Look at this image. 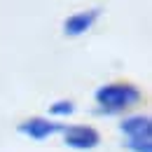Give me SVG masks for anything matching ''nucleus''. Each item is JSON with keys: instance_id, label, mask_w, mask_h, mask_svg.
Masks as SVG:
<instances>
[{"instance_id": "1", "label": "nucleus", "mask_w": 152, "mask_h": 152, "mask_svg": "<svg viewBox=\"0 0 152 152\" xmlns=\"http://www.w3.org/2000/svg\"><path fill=\"white\" fill-rule=\"evenodd\" d=\"M143 89L129 80L105 82L94 89V115L96 117H122L133 113L143 103Z\"/></svg>"}, {"instance_id": "2", "label": "nucleus", "mask_w": 152, "mask_h": 152, "mask_svg": "<svg viewBox=\"0 0 152 152\" xmlns=\"http://www.w3.org/2000/svg\"><path fill=\"white\" fill-rule=\"evenodd\" d=\"M58 136L68 150L75 152H94L103 143V136L94 124H66L63 122Z\"/></svg>"}, {"instance_id": "3", "label": "nucleus", "mask_w": 152, "mask_h": 152, "mask_svg": "<svg viewBox=\"0 0 152 152\" xmlns=\"http://www.w3.org/2000/svg\"><path fill=\"white\" fill-rule=\"evenodd\" d=\"M61 126L63 122H56V119H49L47 115H31L26 119H21L17 124V133L28 138V140H35V143H45L49 140L52 136H58L61 133Z\"/></svg>"}, {"instance_id": "4", "label": "nucleus", "mask_w": 152, "mask_h": 152, "mask_svg": "<svg viewBox=\"0 0 152 152\" xmlns=\"http://www.w3.org/2000/svg\"><path fill=\"white\" fill-rule=\"evenodd\" d=\"M101 17H103V7H98V5H94V7H84V10H77V12L68 14V17L63 19L61 31H63L66 38H70V40L82 38V35H87L96 23H98Z\"/></svg>"}, {"instance_id": "5", "label": "nucleus", "mask_w": 152, "mask_h": 152, "mask_svg": "<svg viewBox=\"0 0 152 152\" xmlns=\"http://www.w3.org/2000/svg\"><path fill=\"white\" fill-rule=\"evenodd\" d=\"M117 131L124 140L129 138H152V117L148 113L133 110L129 115H122L117 122Z\"/></svg>"}, {"instance_id": "6", "label": "nucleus", "mask_w": 152, "mask_h": 152, "mask_svg": "<svg viewBox=\"0 0 152 152\" xmlns=\"http://www.w3.org/2000/svg\"><path fill=\"white\" fill-rule=\"evenodd\" d=\"M77 113V105L73 98H58L54 103H49V110H47V117L49 119H68Z\"/></svg>"}, {"instance_id": "7", "label": "nucleus", "mask_w": 152, "mask_h": 152, "mask_svg": "<svg viewBox=\"0 0 152 152\" xmlns=\"http://www.w3.org/2000/svg\"><path fill=\"white\" fill-rule=\"evenodd\" d=\"M122 148L126 152H152V138H129L122 140Z\"/></svg>"}]
</instances>
